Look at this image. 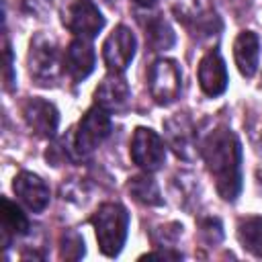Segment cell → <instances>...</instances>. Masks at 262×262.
I'll return each instance as SVG.
<instances>
[{"instance_id": "16", "label": "cell", "mask_w": 262, "mask_h": 262, "mask_svg": "<svg viewBox=\"0 0 262 262\" xmlns=\"http://www.w3.org/2000/svg\"><path fill=\"white\" fill-rule=\"evenodd\" d=\"M0 219H2V233H4V239L25 235V233H29V229H31L27 215L20 211V207H18L16 203L8 201L6 196H2Z\"/></svg>"}, {"instance_id": "12", "label": "cell", "mask_w": 262, "mask_h": 262, "mask_svg": "<svg viewBox=\"0 0 262 262\" xmlns=\"http://www.w3.org/2000/svg\"><path fill=\"white\" fill-rule=\"evenodd\" d=\"M196 76H199V86L207 96H219L225 92L229 76H227L225 61L217 49H209L201 57Z\"/></svg>"}, {"instance_id": "23", "label": "cell", "mask_w": 262, "mask_h": 262, "mask_svg": "<svg viewBox=\"0 0 262 262\" xmlns=\"http://www.w3.org/2000/svg\"><path fill=\"white\" fill-rule=\"evenodd\" d=\"M131 2H135V4L141 6V8H149V6L156 4V0H131Z\"/></svg>"}, {"instance_id": "15", "label": "cell", "mask_w": 262, "mask_h": 262, "mask_svg": "<svg viewBox=\"0 0 262 262\" xmlns=\"http://www.w3.org/2000/svg\"><path fill=\"white\" fill-rule=\"evenodd\" d=\"M233 59L244 78H252L260 63V39L254 31H242L233 41Z\"/></svg>"}, {"instance_id": "10", "label": "cell", "mask_w": 262, "mask_h": 262, "mask_svg": "<svg viewBox=\"0 0 262 262\" xmlns=\"http://www.w3.org/2000/svg\"><path fill=\"white\" fill-rule=\"evenodd\" d=\"M12 190L18 196V201L33 213L45 211L49 205V199H51V192H49V186L45 184V180L27 170H23L14 176Z\"/></svg>"}, {"instance_id": "9", "label": "cell", "mask_w": 262, "mask_h": 262, "mask_svg": "<svg viewBox=\"0 0 262 262\" xmlns=\"http://www.w3.org/2000/svg\"><path fill=\"white\" fill-rule=\"evenodd\" d=\"M20 113H23L25 123L35 135L45 137V139H51L55 135L57 125H59V113L53 102L45 98H29L23 104Z\"/></svg>"}, {"instance_id": "17", "label": "cell", "mask_w": 262, "mask_h": 262, "mask_svg": "<svg viewBox=\"0 0 262 262\" xmlns=\"http://www.w3.org/2000/svg\"><path fill=\"white\" fill-rule=\"evenodd\" d=\"M127 188H129L131 196H133L137 203H141V205H147V207H160V205L164 203L162 192H160V188H158V182H156L151 176H147V172L129 178Z\"/></svg>"}, {"instance_id": "19", "label": "cell", "mask_w": 262, "mask_h": 262, "mask_svg": "<svg viewBox=\"0 0 262 262\" xmlns=\"http://www.w3.org/2000/svg\"><path fill=\"white\" fill-rule=\"evenodd\" d=\"M145 41L154 51H166L174 45L176 35L162 16H151L145 25Z\"/></svg>"}, {"instance_id": "22", "label": "cell", "mask_w": 262, "mask_h": 262, "mask_svg": "<svg viewBox=\"0 0 262 262\" xmlns=\"http://www.w3.org/2000/svg\"><path fill=\"white\" fill-rule=\"evenodd\" d=\"M4 53H6V68H4V86L6 90H12L14 86V74H12V49L8 39H4Z\"/></svg>"}, {"instance_id": "11", "label": "cell", "mask_w": 262, "mask_h": 262, "mask_svg": "<svg viewBox=\"0 0 262 262\" xmlns=\"http://www.w3.org/2000/svg\"><path fill=\"white\" fill-rule=\"evenodd\" d=\"M94 63H96V53L94 47L90 45V39L84 37L72 39L63 51V72L74 82H82L92 74Z\"/></svg>"}, {"instance_id": "20", "label": "cell", "mask_w": 262, "mask_h": 262, "mask_svg": "<svg viewBox=\"0 0 262 262\" xmlns=\"http://www.w3.org/2000/svg\"><path fill=\"white\" fill-rule=\"evenodd\" d=\"M86 248H84V239L78 231L66 229L59 237V258L63 260H80L84 256Z\"/></svg>"}, {"instance_id": "7", "label": "cell", "mask_w": 262, "mask_h": 262, "mask_svg": "<svg viewBox=\"0 0 262 262\" xmlns=\"http://www.w3.org/2000/svg\"><path fill=\"white\" fill-rule=\"evenodd\" d=\"M135 49H137V41L131 29L125 25L115 27L102 43V59L106 70L113 74H123L133 61Z\"/></svg>"}, {"instance_id": "4", "label": "cell", "mask_w": 262, "mask_h": 262, "mask_svg": "<svg viewBox=\"0 0 262 262\" xmlns=\"http://www.w3.org/2000/svg\"><path fill=\"white\" fill-rule=\"evenodd\" d=\"M111 113L104 111L102 106L94 104L92 108H88L74 133V151L78 156H88L92 154L108 135H111Z\"/></svg>"}, {"instance_id": "3", "label": "cell", "mask_w": 262, "mask_h": 262, "mask_svg": "<svg viewBox=\"0 0 262 262\" xmlns=\"http://www.w3.org/2000/svg\"><path fill=\"white\" fill-rule=\"evenodd\" d=\"M63 72V55L57 41L47 33H37L29 47V74L39 86H53Z\"/></svg>"}, {"instance_id": "5", "label": "cell", "mask_w": 262, "mask_h": 262, "mask_svg": "<svg viewBox=\"0 0 262 262\" xmlns=\"http://www.w3.org/2000/svg\"><path fill=\"white\" fill-rule=\"evenodd\" d=\"M149 94L158 104H170L180 96L182 90V72L174 59L160 57L151 63L147 72Z\"/></svg>"}, {"instance_id": "14", "label": "cell", "mask_w": 262, "mask_h": 262, "mask_svg": "<svg viewBox=\"0 0 262 262\" xmlns=\"http://www.w3.org/2000/svg\"><path fill=\"white\" fill-rule=\"evenodd\" d=\"M168 145L174 149L178 158L190 160L194 156V127L186 115H176L164 125Z\"/></svg>"}, {"instance_id": "13", "label": "cell", "mask_w": 262, "mask_h": 262, "mask_svg": "<svg viewBox=\"0 0 262 262\" xmlns=\"http://www.w3.org/2000/svg\"><path fill=\"white\" fill-rule=\"evenodd\" d=\"M129 96H131V90L123 74L108 72V76H104L94 90V104L102 106L108 113H119L127 106Z\"/></svg>"}, {"instance_id": "18", "label": "cell", "mask_w": 262, "mask_h": 262, "mask_svg": "<svg viewBox=\"0 0 262 262\" xmlns=\"http://www.w3.org/2000/svg\"><path fill=\"white\" fill-rule=\"evenodd\" d=\"M237 239L250 254L262 258V217L252 215L242 219L237 223Z\"/></svg>"}, {"instance_id": "2", "label": "cell", "mask_w": 262, "mask_h": 262, "mask_svg": "<svg viewBox=\"0 0 262 262\" xmlns=\"http://www.w3.org/2000/svg\"><path fill=\"white\" fill-rule=\"evenodd\" d=\"M96 231L98 248L104 256L115 258L121 254L129 233V213L121 203H102L90 217Z\"/></svg>"}, {"instance_id": "1", "label": "cell", "mask_w": 262, "mask_h": 262, "mask_svg": "<svg viewBox=\"0 0 262 262\" xmlns=\"http://www.w3.org/2000/svg\"><path fill=\"white\" fill-rule=\"evenodd\" d=\"M201 156L223 201H235L242 192V143L227 127L213 129L201 145Z\"/></svg>"}, {"instance_id": "21", "label": "cell", "mask_w": 262, "mask_h": 262, "mask_svg": "<svg viewBox=\"0 0 262 262\" xmlns=\"http://www.w3.org/2000/svg\"><path fill=\"white\" fill-rule=\"evenodd\" d=\"M201 235H203L209 244H217V242H221V237H223L221 221L215 219V217L203 219V221H201Z\"/></svg>"}, {"instance_id": "8", "label": "cell", "mask_w": 262, "mask_h": 262, "mask_svg": "<svg viewBox=\"0 0 262 262\" xmlns=\"http://www.w3.org/2000/svg\"><path fill=\"white\" fill-rule=\"evenodd\" d=\"M63 27L76 37L92 39L104 27V16L92 0H74L63 12Z\"/></svg>"}, {"instance_id": "6", "label": "cell", "mask_w": 262, "mask_h": 262, "mask_svg": "<svg viewBox=\"0 0 262 262\" xmlns=\"http://www.w3.org/2000/svg\"><path fill=\"white\" fill-rule=\"evenodd\" d=\"M129 156L135 166L145 172H156L166 162V145L162 137L149 127H137L131 137Z\"/></svg>"}]
</instances>
